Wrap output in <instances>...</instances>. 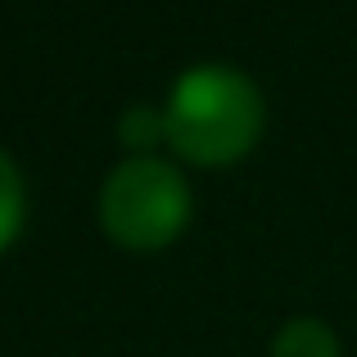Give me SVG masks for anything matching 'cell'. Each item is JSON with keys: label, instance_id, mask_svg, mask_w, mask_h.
<instances>
[{"label": "cell", "instance_id": "277c9868", "mask_svg": "<svg viewBox=\"0 0 357 357\" xmlns=\"http://www.w3.org/2000/svg\"><path fill=\"white\" fill-rule=\"evenodd\" d=\"M23 208H27L23 176H18V167L0 154V249L18 236V227H23Z\"/></svg>", "mask_w": 357, "mask_h": 357}, {"label": "cell", "instance_id": "7a4b0ae2", "mask_svg": "<svg viewBox=\"0 0 357 357\" xmlns=\"http://www.w3.org/2000/svg\"><path fill=\"white\" fill-rule=\"evenodd\" d=\"M190 218V190L181 172L158 158H131L109 172L100 190V222L127 249H163Z\"/></svg>", "mask_w": 357, "mask_h": 357}, {"label": "cell", "instance_id": "5b68a950", "mask_svg": "<svg viewBox=\"0 0 357 357\" xmlns=\"http://www.w3.org/2000/svg\"><path fill=\"white\" fill-rule=\"evenodd\" d=\"M118 136H122V145H131V149H154L158 140H167V118L158 114V109H127L118 122Z\"/></svg>", "mask_w": 357, "mask_h": 357}, {"label": "cell", "instance_id": "3957f363", "mask_svg": "<svg viewBox=\"0 0 357 357\" xmlns=\"http://www.w3.org/2000/svg\"><path fill=\"white\" fill-rule=\"evenodd\" d=\"M271 357H340V344H335V335L321 321L303 317V321L280 326L276 344H271Z\"/></svg>", "mask_w": 357, "mask_h": 357}, {"label": "cell", "instance_id": "6da1fadb", "mask_svg": "<svg viewBox=\"0 0 357 357\" xmlns=\"http://www.w3.org/2000/svg\"><path fill=\"white\" fill-rule=\"evenodd\" d=\"M163 118L167 140L190 163L218 167L253 149L262 131V96L244 73L227 63H199L172 86Z\"/></svg>", "mask_w": 357, "mask_h": 357}]
</instances>
